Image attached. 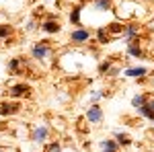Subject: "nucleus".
Wrapping results in <instances>:
<instances>
[{
    "label": "nucleus",
    "instance_id": "nucleus-1",
    "mask_svg": "<svg viewBox=\"0 0 154 152\" xmlns=\"http://www.w3.org/2000/svg\"><path fill=\"white\" fill-rule=\"evenodd\" d=\"M49 41H41V43H37L35 47H33V58L35 60H43L45 56L49 54V47H48Z\"/></svg>",
    "mask_w": 154,
    "mask_h": 152
},
{
    "label": "nucleus",
    "instance_id": "nucleus-2",
    "mask_svg": "<svg viewBox=\"0 0 154 152\" xmlns=\"http://www.w3.org/2000/svg\"><path fill=\"white\" fill-rule=\"evenodd\" d=\"M86 119H88V121H93V123H99V121L103 119V111H101L97 105H93L88 111H86Z\"/></svg>",
    "mask_w": 154,
    "mask_h": 152
},
{
    "label": "nucleus",
    "instance_id": "nucleus-3",
    "mask_svg": "<svg viewBox=\"0 0 154 152\" xmlns=\"http://www.w3.org/2000/svg\"><path fill=\"white\" fill-rule=\"evenodd\" d=\"M88 39H91V33L84 31V29H78V31L72 33V41H74V43H84V41H88Z\"/></svg>",
    "mask_w": 154,
    "mask_h": 152
},
{
    "label": "nucleus",
    "instance_id": "nucleus-4",
    "mask_svg": "<svg viewBox=\"0 0 154 152\" xmlns=\"http://www.w3.org/2000/svg\"><path fill=\"white\" fill-rule=\"evenodd\" d=\"M41 29H43L45 33H58L60 31V23H56V21L49 19V21H45V23L41 25Z\"/></svg>",
    "mask_w": 154,
    "mask_h": 152
},
{
    "label": "nucleus",
    "instance_id": "nucleus-5",
    "mask_svg": "<svg viewBox=\"0 0 154 152\" xmlns=\"http://www.w3.org/2000/svg\"><path fill=\"white\" fill-rule=\"evenodd\" d=\"M27 93H29V86H25V84H17L11 88V97H23Z\"/></svg>",
    "mask_w": 154,
    "mask_h": 152
},
{
    "label": "nucleus",
    "instance_id": "nucleus-6",
    "mask_svg": "<svg viewBox=\"0 0 154 152\" xmlns=\"http://www.w3.org/2000/svg\"><path fill=\"white\" fill-rule=\"evenodd\" d=\"M45 136H48V129L41 126V128H37L35 132H33V142H43V140H45Z\"/></svg>",
    "mask_w": 154,
    "mask_h": 152
},
{
    "label": "nucleus",
    "instance_id": "nucleus-7",
    "mask_svg": "<svg viewBox=\"0 0 154 152\" xmlns=\"http://www.w3.org/2000/svg\"><path fill=\"white\" fill-rule=\"evenodd\" d=\"M146 74V68H130V70H125V76H131V78H140Z\"/></svg>",
    "mask_w": 154,
    "mask_h": 152
},
{
    "label": "nucleus",
    "instance_id": "nucleus-8",
    "mask_svg": "<svg viewBox=\"0 0 154 152\" xmlns=\"http://www.w3.org/2000/svg\"><path fill=\"white\" fill-rule=\"evenodd\" d=\"M128 49H130V54H131V56H136V58L144 56L142 47H138V45H136V41H130V47H128Z\"/></svg>",
    "mask_w": 154,
    "mask_h": 152
},
{
    "label": "nucleus",
    "instance_id": "nucleus-9",
    "mask_svg": "<svg viewBox=\"0 0 154 152\" xmlns=\"http://www.w3.org/2000/svg\"><path fill=\"white\" fill-rule=\"evenodd\" d=\"M19 109V105L17 103H12V105H2L0 107V115H6V113H14Z\"/></svg>",
    "mask_w": 154,
    "mask_h": 152
},
{
    "label": "nucleus",
    "instance_id": "nucleus-10",
    "mask_svg": "<svg viewBox=\"0 0 154 152\" xmlns=\"http://www.w3.org/2000/svg\"><path fill=\"white\" fill-rule=\"evenodd\" d=\"M109 31H111V33H123V31H125V27H123V25H119V23H113V25H109Z\"/></svg>",
    "mask_w": 154,
    "mask_h": 152
},
{
    "label": "nucleus",
    "instance_id": "nucleus-11",
    "mask_svg": "<svg viewBox=\"0 0 154 152\" xmlns=\"http://www.w3.org/2000/svg\"><path fill=\"white\" fill-rule=\"evenodd\" d=\"M140 113H142L144 117H148V119H152V121H154V111H150V109H148L146 105L140 107Z\"/></svg>",
    "mask_w": 154,
    "mask_h": 152
},
{
    "label": "nucleus",
    "instance_id": "nucleus-12",
    "mask_svg": "<svg viewBox=\"0 0 154 152\" xmlns=\"http://www.w3.org/2000/svg\"><path fill=\"white\" fill-rule=\"evenodd\" d=\"M109 41V33L105 29H99V43H107Z\"/></svg>",
    "mask_w": 154,
    "mask_h": 152
},
{
    "label": "nucleus",
    "instance_id": "nucleus-13",
    "mask_svg": "<svg viewBox=\"0 0 154 152\" xmlns=\"http://www.w3.org/2000/svg\"><path fill=\"white\" fill-rule=\"evenodd\" d=\"M70 21L72 23H78V21H80V8H74V11L70 12Z\"/></svg>",
    "mask_w": 154,
    "mask_h": 152
},
{
    "label": "nucleus",
    "instance_id": "nucleus-14",
    "mask_svg": "<svg viewBox=\"0 0 154 152\" xmlns=\"http://www.w3.org/2000/svg\"><path fill=\"white\" fill-rule=\"evenodd\" d=\"M144 103H146V99H144V97H140V95L131 99V105H134V107H142Z\"/></svg>",
    "mask_w": 154,
    "mask_h": 152
},
{
    "label": "nucleus",
    "instance_id": "nucleus-15",
    "mask_svg": "<svg viewBox=\"0 0 154 152\" xmlns=\"http://www.w3.org/2000/svg\"><path fill=\"white\" fill-rule=\"evenodd\" d=\"M11 33V27H6V25H0V39H4V37Z\"/></svg>",
    "mask_w": 154,
    "mask_h": 152
},
{
    "label": "nucleus",
    "instance_id": "nucleus-16",
    "mask_svg": "<svg viewBox=\"0 0 154 152\" xmlns=\"http://www.w3.org/2000/svg\"><path fill=\"white\" fill-rule=\"evenodd\" d=\"M103 148H105V150H115V142L113 140H105L103 142Z\"/></svg>",
    "mask_w": 154,
    "mask_h": 152
},
{
    "label": "nucleus",
    "instance_id": "nucleus-17",
    "mask_svg": "<svg viewBox=\"0 0 154 152\" xmlns=\"http://www.w3.org/2000/svg\"><path fill=\"white\" fill-rule=\"evenodd\" d=\"M109 4H111L109 0H97V6H99L101 11H105V8H109Z\"/></svg>",
    "mask_w": 154,
    "mask_h": 152
},
{
    "label": "nucleus",
    "instance_id": "nucleus-18",
    "mask_svg": "<svg viewBox=\"0 0 154 152\" xmlns=\"http://www.w3.org/2000/svg\"><path fill=\"white\" fill-rule=\"evenodd\" d=\"M117 140H119V144H130V136H125V134H117Z\"/></svg>",
    "mask_w": 154,
    "mask_h": 152
},
{
    "label": "nucleus",
    "instance_id": "nucleus-19",
    "mask_svg": "<svg viewBox=\"0 0 154 152\" xmlns=\"http://www.w3.org/2000/svg\"><path fill=\"white\" fill-rule=\"evenodd\" d=\"M45 152H60V144H58V142H54L51 146H48V150H45Z\"/></svg>",
    "mask_w": 154,
    "mask_h": 152
},
{
    "label": "nucleus",
    "instance_id": "nucleus-20",
    "mask_svg": "<svg viewBox=\"0 0 154 152\" xmlns=\"http://www.w3.org/2000/svg\"><path fill=\"white\" fill-rule=\"evenodd\" d=\"M109 66H111V62H105V64H101V68H99V70H101V72H107V70H109Z\"/></svg>",
    "mask_w": 154,
    "mask_h": 152
},
{
    "label": "nucleus",
    "instance_id": "nucleus-21",
    "mask_svg": "<svg viewBox=\"0 0 154 152\" xmlns=\"http://www.w3.org/2000/svg\"><path fill=\"white\" fill-rule=\"evenodd\" d=\"M144 105L148 107V109H150V111H154V101H148V103H144Z\"/></svg>",
    "mask_w": 154,
    "mask_h": 152
},
{
    "label": "nucleus",
    "instance_id": "nucleus-22",
    "mask_svg": "<svg viewBox=\"0 0 154 152\" xmlns=\"http://www.w3.org/2000/svg\"><path fill=\"white\" fill-rule=\"evenodd\" d=\"M105 152H115V150H105Z\"/></svg>",
    "mask_w": 154,
    "mask_h": 152
}]
</instances>
